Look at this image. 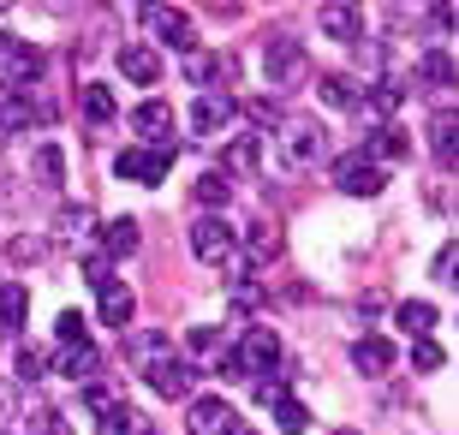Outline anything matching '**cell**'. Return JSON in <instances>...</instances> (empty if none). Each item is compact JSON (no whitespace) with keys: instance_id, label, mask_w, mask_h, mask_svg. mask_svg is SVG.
Returning <instances> with one entry per match:
<instances>
[{"instance_id":"cell-1","label":"cell","mask_w":459,"mask_h":435,"mask_svg":"<svg viewBox=\"0 0 459 435\" xmlns=\"http://www.w3.org/2000/svg\"><path fill=\"white\" fill-rule=\"evenodd\" d=\"M191 257L204 268H221L227 281H245V257H238V239H233V227H227L221 215H204L197 227H191Z\"/></svg>"},{"instance_id":"cell-2","label":"cell","mask_w":459,"mask_h":435,"mask_svg":"<svg viewBox=\"0 0 459 435\" xmlns=\"http://www.w3.org/2000/svg\"><path fill=\"white\" fill-rule=\"evenodd\" d=\"M263 72H269V84H281V90L305 84V78H310L305 42H299V36H287V30H274L269 42H263Z\"/></svg>"},{"instance_id":"cell-3","label":"cell","mask_w":459,"mask_h":435,"mask_svg":"<svg viewBox=\"0 0 459 435\" xmlns=\"http://www.w3.org/2000/svg\"><path fill=\"white\" fill-rule=\"evenodd\" d=\"M323 150H328V137H323V126H316V119H281V161H287L292 173L316 168V161H323Z\"/></svg>"},{"instance_id":"cell-4","label":"cell","mask_w":459,"mask_h":435,"mask_svg":"<svg viewBox=\"0 0 459 435\" xmlns=\"http://www.w3.org/2000/svg\"><path fill=\"white\" fill-rule=\"evenodd\" d=\"M168 168H173V144H168V150L137 144V150H119V161H114V173H119V179H132V185H161Z\"/></svg>"},{"instance_id":"cell-5","label":"cell","mask_w":459,"mask_h":435,"mask_svg":"<svg viewBox=\"0 0 459 435\" xmlns=\"http://www.w3.org/2000/svg\"><path fill=\"white\" fill-rule=\"evenodd\" d=\"M334 185H341L346 197H382V191H388V173L370 168L364 155H341V161H334Z\"/></svg>"},{"instance_id":"cell-6","label":"cell","mask_w":459,"mask_h":435,"mask_svg":"<svg viewBox=\"0 0 459 435\" xmlns=\"http://www.w3.org/2000/svg\"><path fill=\"white\" fill-rule=\"evenodd\" d=\"M233 358L245 364V376H251V370H274V364H281V335H274L269 322H251Z\"/></svg>"},{"instance_id":"cell-7","label":"cell","mask_w":459,"mask_h":435,"mask_svg":"<svg viewBox=\"0 0 459 435\" xmlns=\"http://www.w3.org/2000/svg\"><path fill=\"white\" fill-rule=\"evenodd\" d=\"M132 132L143 137L150 150H168V144H173V137H168V132H173V108H168L161 96L137 101V108H132Z\"/></svg>"},{"instance_id":"cell-8","label":"cell","mask_w":459,"mask_h":435,"mask_svg":"<svg viewBox=\"0 0 459 435\" xmlns=\"http://www.w3.org/2000/svg\"><path fill=\"white\" fill-rule=\"evenodd\" d=\"M191 435H233L238 430V412L227 400H215V394H204V400H191V418H186Z\"/></svg>"},{"instance_id":"cell-9","label":"cell","mask_w":459,"mask_h":435,"mask_svg":"<svg viewBox=\"0 0 459 435\" xmlns=\"http://www.w3.org/2000/svg\"><path fill=\"white\" fill-rule=\"evenodd\" d=\"M143 24L179 54H191V42H197V36H191V18L179 13V6H143Z\"/></svg>"},{"instance_id":"cell-10","label":"cell","mask_w":459,"mask_h":435,"mask_svg":"<svg viewBox=\"0 0 459 435\" xmlns=\"http://www.w3.org/2000/svg\"><path fill=\"white\" fill-rule=\"evenodd\" d=\"M406 150H411V137L400 132V126H376V132H364V161L370 168H388V161H406Z\"/></svg>"},{"instance_id":"cell-11","label":"cell","mask_w":459,"mask_h":435,"mask_svg":"<svg viewBox=\"0 0 459 435\" xmlns=\"http://www.w3.org/2000/svg\"><path fill=\"white\" fill-rule=\"evenodd\" d=\"M227 119H233V96H221V90H215V96L204 90V96L191 101V132H197V137H215Z\"/></svg>"},{"instance_id":"cell-12","label":"cell","mask_w":459,"mask_h":435,"mask_svg":"<svg viewBox=\"0 0 459 435\" xmlns=\"http://www.w3.org/2000/svg\"><path fill=\"white\" fill-rule=\"evenodd\" d=\"M30 119H48V108H36L30 101V90H0V132H24Z\"/></svg>"},{"instance_id":"cell-13","label":"cell","mask_w":459,"mask_h":435,"mask_svg":"<svg viewBox=\"0 0 459 435\" xmlns=\"http://www.w3.org/2000/svg\"><path fill=\"white\" fill-rule=\"evenodd\" d=\"M119 78L155 84V78H161V54H155L150 42H126V48H119Z\"/></svg>"},{"instance_id":"cell-14","label":"cell","mask_w":459,"mask_h":435,"mask_svg":"<svg viewBox=\"0 0 459 435\" xmlns=\"http://www.w3.org/2000/svg\"><path fill=\"white\" fill-rule=\"evenodd\" d=\"M352 370L358 376H388L394 370V340H382V335L352 340Z\"/></svg>"},{"instance_id":"cell-15","label":"cell","mask_w":459,"mask_h":435,"mask_svg":"<svg viewBox=\"0 0 459 435\" xmlns=\"http://www.w3.org/2000/svg\"><path fill=\"white\" fill-rule=\"evenodd\" d=\"M191 376H197L191 364H179V358H161V364L150 370V387L161 394V400H179V394H191Z\"/></svg>"},{"instance_id":"cell-16","label":"cell","mask_w":459,"mask_h":435,"mask_svg":"<svg viewBox=\"0 0 459 435\" xmlns=\"http://www.w3.org/2000/svg\"><path fill=\"white\" fill-rule=\"evenodd\" d=\"M54 370H60V376H72V382H90V376H96V370H102V352L90 346H60V358H54Z\"/></svg>"},{"instance_id":"cell-17","label":"cell","mask_w":459,"mask_h":435,"mask_svg":"<svg viewBox=\"0 0 459 435\" xmlns=\"http://www.w3.org/2000/svg\"><path fill=\"white\" fill-rule=\"evenodd\" d=\"M126 358H132V364L150 376L161 358H173V340H168V335H132V340H126Z\"/></svg>"},{"instance_id":"cell-18","label":"cell","mask_w":459,"mask_h":435,"mask_svg":"<svg viewBox=\"0 0 459 435\" xmlns=\"http://www.w3.org/2000/svg\"><path fill=\"white\" fill-rule=\"evenodd\" d=\"M323 36H334V42H358L364 36V18H358V6H323Z\"/></svg>"},{"instance_id":"cell-19","label":"cell","mask_w":459,"mask_h":435,"mask_svg":"<svg viewBox=\"0 0 459 435\" xmlns=\"http://www.w3.org/2000/svg\"><path fill=\"white\" fill-rule=\"evenodd\" d=\"M137 245H143V233H137V221H132V215L108 221V233H102V257H132Z\"/></svg>"},{"instance_id":"cell-20","label":"cell","mask_w":459,"mask_h":435,"mask_svg":"<svg viewBox=\"0 0 459 435\" xmlns=\"http://www.w3.org/2000/svg\"><path fill=\"white\" fill-rule=\"evenodd\" d=\"M256 168H263V132L233 137L227 144V173H256Z\"/></svg>"},{"instance_id":"cell-21","label":"cell","mask_w":459,"mask_h":435,"mask_svg":"<svg viewBox=\"0 0 459 435\" xmlns=\"http://www.w3.org/2000/svg\"><path fill=\"white\" fill-rule=\"evenodd\" d=\"M24 317H30V292H24V281H6L0 286V328H24Z\"/></svg>"},{"instance_id":"cell-22","label":"cell","mask_w":459,"mask_h":435,"mask_svg":"<svg viewBox=\"0 0 459 435\" xmlns=\"http://www.w3.org/2000/svg\"><path fill=\"white\" fill-rule=\"evenodd\" d=\"M132 310H137V299H132V286H102V322L108 328H126L132 322Z\"/></svg>"},{"instance_id":"cell-23","label":"cell","mask_w":459,"mask_h":435,"mask_svg":"<svg viewBox=\"0 0 459 435\" xmlns=\"http://www.w3.org/2000/svg\"><path fill=\"white\" fill-rule=\"evenodd\" d=\"M418 84L447 90V84H454V54H447V48H429L424 60H418Z\"/></svg>"},{"instance_id":"cell-24","label":"cell","mask_w":459,"mask_h":435,"mask_svg":"<svg viewBox=\"0 0 459 435\" xmlns=\"http://www.w3.org/2000/svg\"><path fill=\"white\" fill-rule=\"evenodd\" d=\"M394 322H400L406 335L429 340V328H436V304H424V299H406V304H400V310H394Z\"/></svg>"},{"instance_id":"cell-25","label":"cell","mask_w":459,"mask_h":435,"mask_svg":"<svg viewBox=\"0 0 459 435\" xmlns=\"http://www.w3.org/2000/svg\"><path fill=\"white\" fill-rule=\"evenodd\" d=\"M429 150H436V161H442V168H454V155H459V126H454L447 114L429 119Z\"/></svg>"},{"instance_id":"cell-26","label":"cell","mask_w":459,"mask_h":435,"mask_svg":"<svg viewBox=\"0 0 459 435\" xmlns=\"http://www.w3.org/2000/svg\"><path fill=\"white\" fill-rule=\"evenodd\" d=\"M358 90H364L358 78H346V72H328L323 84H316V96H323L328 108H358Z\"/></svg>"},{"instance_id":"cell-27","label":"cell","mask_w":459,"mask_h":435,"mask_svg":"<svg viewBox=\"0 0 459 435\" xmlns=\"http://www.w3.org/2000/svg\"><path fill=\"white\" fill-rule=\"evenodd\" d=\"M114 114H119L114 84H84V119H90V126H108Z\"/></svg>"},{"instance_id":"cell-28","label":"cell","mask_w":459,"mask_h":435,"mask_svg":"<svg viewBox=\"0 0 459 435\" xmlns=\"http://www.w3.org/2000/svg\"><path fill=\"white\" fill-rule=\"evenodd\" d=\"M102 435H155V430H150V418H143L137 405H114V412L102 418Z\"/></svg>"},{"instance_id":"cell-29","label":"cell","mask_w":459,"mask_h":435,"mask_svg":"<svg viewBox=\"0 0 459 435\" xmlns=\"http://www.w3.org/2000/svg\"><path fill=\"white\" fill-rule=\"evenodd\" d=\"M36 179L48 185V191H54V185H66V155L54 150V144H42V150H36Z\"/></svg>"},{"instance_id":"cell-30","label":"cell","mask_w":459,"mask_h":435,"mask_svg":"<svg viewBox=\"0 0 459 435\" xmlns=\"http://www.w3.org/2000/svg\"><path fill=\"white\" fill-rule=\"evenodd\" d=\"M274 430H281V435H305L310 430V412L299 400H274Z\"/></svg>"},{"instance_id":"cell-31","label":"cell","mask_w":459,"mask_h":435,"mask_svg":"<svg viewBox=\"0 0 459 435\" xmlns=\"http://www.w3.org/2000/svg\"><path fill=\"white\" fill-rule=\"evenodd\" d=\"M13 376H18V382H42V376H48V358H42L36 346H18V358H13Z\"/></svg>"},{"instance_id":"cell-32","label":"cell","mask_w":459,"mask_h":435,"mask_svg":"<svg viewBox=\"0 0 459 435\" xmlns=\"http://www.w3.org/2000/svg\"><path fill=\"white\" fill-rule=\"evenodd\" d=\"M251 257L256 263H274V257H281V227H269V221L251 227Z\"/></svg>"},{"instance_id":"cell-33","label":"cell","mask_w":459,"mask_h":435,"mask_svg":"<svg viewBox=\"0 0 459 435\" xmlns=\"http://www.w3.org/2000/svg\"><path fill=\"white\" fill-rule=\"evenodd\" d=\"M54 335H60V346H84V340H90V322L78 317V310H60V322H54Z\"/></svg>"},{"instance_id":"cell-34","label":"cell","mask_w":459,"mask_h":435,"mask_svg":"<svg viewBox=\"0 0 459 435\" xmlns=\"http://www.w3.org/2000/svg\"><path fill=\"white\" fill-rule=\"evenodd\" d=\"M6 257H13L18 268H36L42 257H48V239H13V251H6Z\"/></svg>"},{"instance_id":"cell-35","label":"cell","mask_w":459,"mask_h":435,"mask_svg":"<svg viewBox=\"0 0 459 435\" xmlns=\"http://www.w3.org/2000/svg\"><path fill=\"white\" fill-rule=\"evenodd\" d=\"M84 281L102 292V286H114V257H102V251H90L84 257Z\"/></svg>"},{"instance_id":"cell-36","label":"cell","mask_w":459,"mask_h":435,"mask_svg":"<svg viewBox=\"0 0 459 435\" xmlns=\"http://www.w3.org/2000/svg\"><path fill=\"white\" fill-rule=\"evenodd\" d=\"M197 203H204V209H221L227 203V179L221 173H204V179H197Z\"/></svg>"},{"instance_id":"cell-37","label":"cell","mask_w":459,"mask_h":435,"mask_svg":"<svg viewBox=\"0 0 459 435\" xmlns=\"http://www.w3.org/2000/svg\"><path fill=\"white\" fill-rule=\"evenodd\" d=\"M287 400V370H274V376H256V405H274Z\"/></svg>"},{"instance_id":"cell-38","label":"cell","mask_w":459,"mask_h":435,"mask_svg":"<svg viewBox=\"0 0 459 435\" xmlns=\"http://www.w3.org/2000/svg\"><path fill=\"white\" fill-rule=\"evenodd\" d=\"M84 405H90V412H102V418H108V412H114V405H119V394H114V387H102V382H84Z\"/></svg>"},{"instance_id":"cell-39","label":"cell","mask_w":459,"mask_h":435,"mask_svg":"<svg viewBox=\"0 0 459 435\" xmlns=\"http://www.w3.org/2000/svg\"><path fill=\"white\" fill-rule=\"evenodd\" d=\"M30 435H72V430H66V418H60V412H48V405H42V412H30Z\"/></svg>"},{"instance_id":"cell-40","label":"cell","mask_w":459,"mask_h":435,"mask_svg":"<svg viewBox=\"0 0 459 435\" xmlns=\"http://www.w3.org/2000/svg\"><path fill=\"white\" fill-rule=\"evenodd\" d=\"M54 227H60V233H84V227H90V203H72V209H60V221H54Z\"/></svg>"},{"instance_id":"cell-41","label":"cell","mask_w":459,"mask_h":435,"mask_svg":"<svg viewBox=\"0 0 459 435\" xmlns=\"http://www.w3.org/2000/svg\"><path fill=\"white\" fill-rule=\"evenodd\" d=\"M411 370H442V346H436V340H418V352H411Z\"/></svg>"},{"instance_id":"cell-42","label":"cell","mask_w":459,"mask_h":435,"mask_svg":"<svg viewBox=\"0 0 459 435\" xmlns=\"http://www.w3.org/2000/svg\"><path fill=\"white\" fill-rule=\"evenodd\" d=\"M186 346H191V352H215V346H221V328H209V322H197V328L186 335Z\"/></svg>"},{"instance_id":"cell-43","label":"cell","mask_w":459,"mask_h":435,"mask_svg":"<svg viewBox=\"0 0 459 435\" xmlns=\"http://www.w3.org/2000/svg\"><path fill=\"white\" fill-rule=\"evenodd\" d=\"M245 114H251L256 126H281V108H274V101H263V96H256V101H245Z\"/></svg>"},{"instance_id":"cell-44","label":"cell","mask_w":459,"mask_h":435,"mask_svg":"<svg viewBox=\"0 0 459 435\" xmlns=\"http://www.w3.org/2000/svg\"><path fill=\"white\" fill-rule=\"evenodd\" d=\"M454 274H459V251L442 245V251H436V281H454Z\"/></svg>"},{"instance_id":"cell-45","label":"cell","mask_w":459,"mask_h":435,"mask_svg":"<svg viewBox=\"0 0 459 435\" xmlns=\"http://www.w3.org/2000/svg\"><path fill=\"white\" fill-rule=\"evenodd\" d=\"M215 376H221V382H245V364H238L233 352H221V370H215Z\"/></svg>"},{"instance_id":"cell-46","label":"cell","mask_w":459,"mask_h":435,"mask_svg":"<svg viewBox=\"0 0 459 435\" xmlns=\"http://www.w3.org/2000/svg\"><path fill=\"white\" fill-rule=\"evenodd\" d=\"M13 48H18V42H13V30H0V60H6Z\"/></svg>"},{"instance_id":"cell-47","label":"cell","mask_w":459,"mask_h":435,"mask_svg":"<svg viewBox=\"0 0 459 435\" xmlns=\"http://www.w3.org/2000/svg\"><path fill=\"white\" fill-rule=\"evenodd\" d=\"M6 412H13V405H6V387H0V423H6Z\"/></svg>"},{"instance_id":"cell-48","label":"cell","mask_w":459,"mask_h":435,"mask_svg":"<svg viewBox=\"0 0 459 435\" xmlns=\"http://www.w3.org/2000/svg\"><path fill=\"white\" fill-rule=\"evenodd\" d=\"M233 435H251V430H233Z\"/></svg>"}]
</instances>
